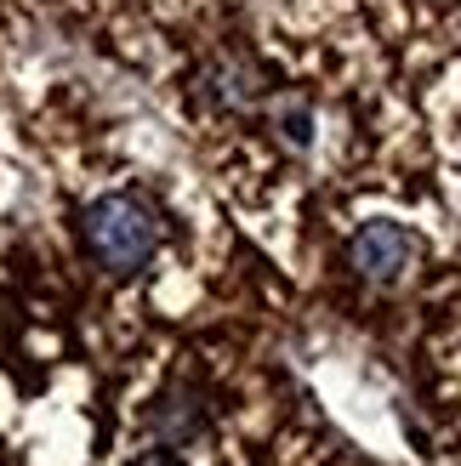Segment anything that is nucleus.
<instances>
[{
    "label": "nucleus",
    "mask_w": 461,
    "mask_h": 466,
    "mask_svg": "<svg viewBox=\"0 0 461 466\" xmlns=\"http://www.w3.org/2000/svg\"><path fill=\"white\" fill-rule=\"evenodd\" d=\"M149 432H154V444H166V450H194V444H205V438H211L205 399H200L189 381H171L149 404Z\"/></svg>",
    "instance_id": "3"
},
{
    "label": "nucleus",
    "mask_w": 461,
    "mask_h": 466,
    "mask_svg": "<svg viewBox=\"0 0 461 466\" xmlns=\"http://www.w3.org/2000/svg\"><path fill=\"white\" fill-rule=\"evenodd\" d=\"M80 239L97 256V268L143 273L154 262L159 239H166V228H159V211L143 194H103L80 211Z\"/></svg>",
    "instance_id": "1"
},
{
    "label": "nucleus",
    "mask_w": 461,
    "mask_h": 466,
    "mask_svg": "<svg viewBox=\"0 0 461 466\" xmlns=\"http://www.w3.org/2000/svg\"><path fill=\"white\" fill-rule=\"evenodd\" d=\"M126 466H189V461H182L177 450H166V444H159V450H143V455H131Z\"/></svg>",
    "instance_id": "4"
},
{
    "label": "nucleus",
    "mask_w": 461,
    "mask_h": 466,
    "mask_svg": "<svg viewBox=\"0 0 461 466\" xmlns=\"http://www.w3.org/2000/svg\"><path fill=\"white\" fill-rule=\"evenodd\" d=\"M348 262L364 285H399L416 268V233L405 222H364L348 239Z\"/></svg>",
    "instance_id": "2"
}]
</instances>
